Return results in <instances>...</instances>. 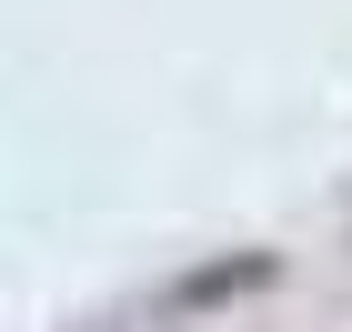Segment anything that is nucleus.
Listing matches in <instances>:
<instances>
[{"instance_id": "1", "label": "nucleus", "mask_w": 352, "mask_h": 332, "mask_svg": "<svg viewBox=\"0 0 352 332\" xmlns=\"http://www.w3.org/2000/svg\"><path fill=\"white\" fill-rule=\"evenodd\" d=\"M252 282H272V262H262V252H252V262H221V272L171 282V312H212V302H232V292H252Z\"/></svg>"}]
</instances>
